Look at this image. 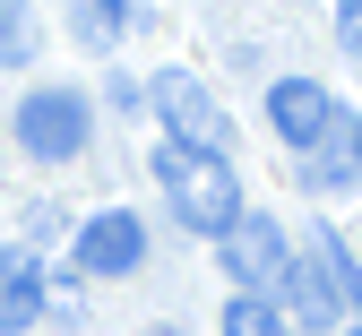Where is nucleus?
Here are the masks:
<instances>
[{"instance_id":"obj_1","label":"nucleus","mask_w":362,"mask_h":336,"mask_svg":"<svg viewBox=\"0 0 362 336\" xmlns=\"http://www.w3.org/2000/svg\"><path fill=\"white\" fill-rule=\"evenodd\" d=\"M156 181H164L173 216L190 224V233H224V224L242 216V181H233V164H224L216 147H181V138H164V147H156Z\"/></svg>"},{"instance_id":"obj_2","label":"nucleus","mask_w":362,"mask_h":336,"mask_svg":"<svg viewBox=\"0 0 362 336\" xmlns=\"http://www.w3.org/2000/svg\"><path fill=\"white\" fill-rule=\"evenodd\" d=\"M86 129H95V104H86L78 86H35L26 104H18V147L35 164H69L86 147Z\"/></svg>"},{"instance_id":"obj_3","label":"nucleus","mask_w":362,"mask_h":336,"mask_svg":"<svg viewBox=\"0 0 362 336\" xmlns=\"http://www.w3.org/2000/svg\"><path fill=\"white\" fill-rule=\"evenodd\" d=\"M216 242H224V276H242V294H267V284H285V267H293L276 216H250V207H242Z\"/></svg>"},{"instance_id":"obj_4","label":"nucleus","mask_w":362,"mask_h":336,"mask_svg":"<svg viewBox=\"0 0 362 336\" xmlns=\"http://www.w3.org/2000/svg\"><path fill=\"white\" fill-rule=\"evenodd\" d=\"M156 112L173 121L181 147H216V156H224V138H233V129H224V112H216V95H207L190 69H164V78H156Z\"/></svg>"},{"instance_id":"obj_5","label":"nucleus","mask_w":362,"mask_h":336,"mask_svg":"<svg viewBox=\"0 0 362 336\" xmlns=\"http://www.w3.org/2000/svg\"><path fill=\"white\" fill-rule=\"evenodd\" d=\"M267 121H276V138H285V147H320V138H328V121H337V95L320 86V78H276V86H267Z\"/></svg>"},{"instance_id":"obj_6","label":"nucleus","mask_w":362,"mask_h":336,"mask_svg":"<svg viewBox=\"0 0 362 336\" xmlns=\"http://www.w3.org/2000/svg\"><path fill=\"white\" fill-rule=\"evenodd\" d=\"M139 259H147V224L129 216V207H104V216L78 224V267L86 276H129Z\"/></svg>"},{"instance_id":"obj_7","label":"nucleus","mask_w":362,"mask_h":336,"mask_svg":"<svg viewBox=\"0 0 362 336\" xmlns=\"http://www.w3.org/2000/svg\"><path fill=\"white\" fill-rule=\"evenodd\" d=\"M43 311H52V294H43V267H35V250H0V336L35 328Z\"/></svg>"},{"instance_id":"obj_8","label":"nucleus","mask_w":362,"mask_h":336,"mask_svg":"<svg viewBox=\"0 0 362 336\" xmlns=\"http://www.w3.org/2000/svg\"><path fill=\"white\" fill-rule=\"evenodd\" d=\"M224 336H285V311L267 294H233L224 302Z\"/></svg>"},{"instance_id":"obj_9","label":"nucleus","mask_w":362,"mask_h":336,"mask_svg":"<svg viewBox=\"0 0 362 336\" xmlns=\"http://www.w3.org/2000/svg\"><path fill=\"white\" fill-rule=\"evenodd\" d=\"M26 61H35V9L0 0V69H26Z\"/></svg>"},{"instance_id":"obj_10","label":"nucleus","mask_w":362,"mask_h":336,"mask_svg":"<svg viewBox=\"0 0 362 336\" xmlns=\"http://www.w3.org/2000/svg\"><path fill=\"white\" fill-rule=\"evenodd\" d=\"M78 26H86V43H112V35L129 26V0H86V18H78Z\"/></svg>"},{"instance_id":"obj_11","label":"nucleus","mask_w":362,"mask_h":336,"mask_svg":"<svg viewBox=\"0 0 362 336\" xmlns=\"http://www.w3.org/2000/svg\"><path fill=\"white\" fill-rule=\"evenodd\" d=\"M337 35H345V52H354V69H362V0H337Z\"/></svg>"},{"instance_id":"obj_12","label":"nucleus","mask_w":362,"mask_h":336,"mask_svg":"<svg viewBox=\"0 0 362 336\" xmlns=\"http://www.w3.org/2000/svg\"><path fill=\"white\" fill-rule=\"evenodd\" d=\"M147 336H181V328H147Z\"/></svg>"},{"instance_id":"obj_13","label":"nucleus","mask_w":362,"mask_h":336,"mask_svg":"<svg viewBox=\"0 0 362 336\" xmlns=\"http://www.w3.org/2000/svg\"><path fill=\"white\" fill-rule=\"evenodd\" d=\"M354 164H362V138H354Z\"/></svg>"},{"instance_id":"obj_14","label":"nucleus","mask_w":362,"mask_h":336,"mask_svg":"<svg viewBox=\"0 0 362 336\" xmlns=\"http://www.w3.org/2000/svg\"><path fill=\"white\" fill-rule=\"evenodd\" d=\"M354 336H362V328H354Z\"/></svg>"}]
</instances>
